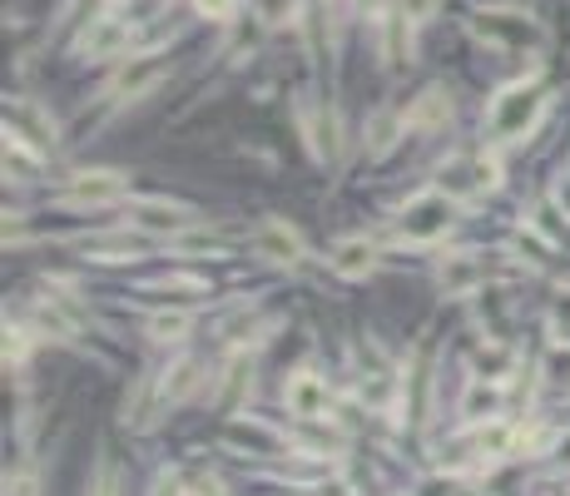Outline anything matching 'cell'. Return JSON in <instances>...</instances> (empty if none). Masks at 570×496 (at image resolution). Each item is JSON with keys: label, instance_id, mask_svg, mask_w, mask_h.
<instances>
[{"label": "cell", "instance_id": "24", "mask_svg": "<svg viewBox=\"0 0 570 496\" xmlns=\"http://www.w3.org/2000/svg\"><path fill=\"white\" fill-rule=\"evenodd\" d=\"M5 496H40V482H35V472H21L5 482Z\"/></svg>", "mask_w": 570, "mask_h": 496}, {"label": "cell", "instance_id": "19", "mask_svg": "<svg viewBox=\"0 0 570 496\" xmlns=\"http://www.w3.org/2000/svg\"><path fill=\"white\" fill-rule=\"evenodd\" d=\"M189 314H154L150 318V338L154 343H183V333H189Z\"/></svg>", "mask_w": 570, "mask_h": 496}, {"label": "cell", "instance_id": "8", "mask_svg": "<svg viewBox=\"0 0 570 496\" xmlns=\"http://www.w3.org/2000/svg\"><path fill=\"white\" fill-rule=\"evenodd\" d=\"M248 248H253L259 259H269V263H288V269L302 259V238L293 234L288 224H278V219H269V224H259V228H253Z\"/></svg>", "mask_w": 570, "mask_h": 496}, {"label": "cell", "instance_id": "12", "mask_svg": "<svg viewBox=\"0 0 570 496\" xmlns=\"http://www.w3.org/2000/svg\"><path fill=\"white\" fill-rule=\"evenodd\" d=\"M302 134H308V150H312V160H337V115L333 109H318V105H308L302 109Z\"/></svg>", "mask_w": 570, "mask_h": 496}, {"label": "cell", "instance_id": "20", "mask_svg": "<svg viewBox=\"0 0 570 496\" xmlns=\"http://www.w3.org/2000/svg\"><path fill=\"white\" fill-rule=\"evenodd\" d=\"M194 373H199V363H189V357H183V363H179V367H174V373H169V382H164V402H179L183 392L194 388V382H199Z\"/></svg>", "mask_w": 570, "mask_h": 496}, {"label": "cell", "instance_id": "4", "mask_svg": "<svg viewBox=\"0 0 570 496\" xmlns=\"http://www.w3.org/2000/svg\"><path fill=\"white\" fill-rule=\"evenodd\" d=\"M130 224L150 228V234H164V238H179L183 228L194 224V209L164 204V199H134V204H130Z\"/></svg>", "mask_w": 570, "mask_h": 496}, {"label": "cell", "instance_id": "22", "mask_svg": "<svg viewBox=\"0 0 570 496\" xmlns=\"http://www.w3.org/2000/svg\"><path fill=\"white\" fill-rule=\"evenodd\" d=\"M392 134H397V119H392V115H377V125H372V150L382 154V150L392 144Z\"/></svg>", "mask_w": 570, "mask_h": 496}, {"label": "cell", "instance_id": "14", "mask_svg": "<svg viewBox=\"0 0 570 496\" xmlns=\"http://www.w3.org/2000/svg\"><path fill=\"white\" fill-rule=\"evenodd\" d=\"M5 130L31 140V144H45V140H55V119H45L31 99H21V105H11V115H5Z\"/></svg>", "mask_w": 570, "mask_h": 496}, {"label": "cell", "instance_id": "2", "mask_svg": "<svg viewBox=\"0 0 570 496\" xmlns=\"http://www.w3.org/2000/svg\"><path fill=\"white\" fill-rule=\"evenodd\" d=\"M452 224H456V199L441 194V189H427V194H417L402 209L397 238L402 244H437V238L452 234Z\"/></svg>", "mask_w": 570, "mask_h": 496}, {"label": "cell", "instance_id": "6", "mask_svg": "<svg viewBox=\"0 0 570 496\" xmlns=\"http://www.w3.org/2000/svg\"><path fill=\"white\" fill-rule=\"evenodd\" d=\"M164 75H169V60H164V55H134L130 66L109 80V95L115 99H140V95H150Z\"/></svg>", "mask_w": 570, "mask_h": 496}, {"label": "cell", "instance_id": "15", "mask_svg": "<svg viewBox=\"0 0 570 496\" xmlns=\"http://www.w3.org/2000/svg\"><path fill=\"white\" fill-rule=\"evenodd\" d=\"M382 60H388L392 70L407 66V60H412V25L402 21L397 11L382 15Z\"/></svg>", "mask_w": 570, "mask_h": 496}, {"label": "cell", "instance_id": "28", "mask_svg": "<svg viewBox=\"0 0 570 496\" xmlns=\"http://www.w3.org/2000/svg\"><path fill=\"white\" fill-rule=\"evenodd\" d=\"M556 204L566 209V219H570V169L560 174V184H556Z\"/></svg>", "mask_w": 570, "mask_h": 496}, {"label": "cell", "instance_id": "10", "mask_svg": "<svg viewBox=\"0 0 570 496\" xmlns=\"http://www.w3.org/2000/svg\"><path fill=\"white\" fill-rule=\"evenodd\" d=\"M130 179L119 169H90V174H75V184L66 189L70 204H109V199H124Z\"/></svg>", "mask_w": 570, "mask_h": 496}, {"label": "cell", "instance_id": "3", "mask_svg": "<svg viewBox=\"0 0 570 496\" xmlns=\"http://www.w3.org/2000/svg\"><path fill=\"white\" fill-rule=\"evenodd\" d=\"M476 35L486 45H501V50H541L546 45V31L526 11H482L476 15Z\"/></svg>", "mask_w": 570, "mask_h": 496}, {"label": "cell", "instance_id": "18", "mask_svg": "<svg viewBox=\"0 0 570 496\" xmlns=\"http://www.w3.org/2000/svg\"><path fill=\"white\" fill-rule=\"evenodd\" d=\"M511 347H501V343H486L482 353H476V378H486V382H501L506 373H511Z\"/></svg>", "mask_w": 570, "mask_h": 496}, {"label": "cell", "instance_id": "23", "mask_svg": "<svg viewBox=\"0 0 570 496\" xmlns=\"http://www.w3.org/2000/svg\"><path fill=\"white\" fill-rule=\"evenodd\" d=\"M194 11L209 15V21H228V15H234V0H194Z\"/></svg>", "mask_w": 570, "mask_h": 496}, {"label": "cell", "instance_id": "29", "mask_svg": "<svg viewBox=\"0 0 570 496\" xmlns=\"http://www.w3.org/2000/svg\"><path fill=\"white\" fill-rule=\"evenodd\" d=\"M556 462H566V467H570V432H566V437H560V442H556Z\"/></svg>", "mask_w": 570, "mask_h": 496}, {"label": "cell", "instance_id": "17", "mask_svg": "<svg viewBox=\"0 0 570 496\" xmlns=\"http://www.w3.org/2000/svg\"><path fill=\"white\" fill-rule=\"evenodd\" d=\"M511 447H516V432L506 427V422H482V427H476V437H472V452L486 457V462L506 457Z\"/></svg>", "mask_w": 570, "mask_h": 496}, {"label": "cell", "instance_id": "11", "mask_svg": "<svg viewBox=\"0 0 570 496\" xmlns=\"http://www.w3.org/2000/svg\"><path fill=\"white\" fill-rule=\"evenodd\" d=\"M224 442L238 447V452H253V457H273L283 452V437L273 427H263V422H248V417H234L224 427Z\"/></svg>", "mask_w": 570, "mask_h": 496}, {"label": "cell", "instance_id": "9", "mask_svg": "<svg viewBox=\"0 0 570 496\" xmlns=\"http://www.w3.org/2000/svg\"><path fill=\"white\" fill-rule=\"evenodd\" d=\"M437 283L447 298H466V293H476L486 283V263L476 253H447L437 269Z\"/></svg>", "mask_w": 570, "mask_h": 496}, {"label": "cell", "instance_id": "13", "mask_svg": "<svg viewBox=\"0 0 570 496\" xmlns=\"http://www.w3.org/2000/svg\"><path fill=\"white\" fill-rule=\"evenodd\" d=\"M328 263H333L337 279H367V273L377 269V244L372 238H343Z\"/></svg>", "mask_w": 570, "mask_h": 496}, {"label": "cell", "instance_id": "16", "mask_svg": "<svg viewBox=\"0 0 570 496\" xmlns=\"http://www.w3.org/2000/svg\"><path fill=\"white\" fill-rule=\"evenodd\" d=\"M496 408H501V388L486 382V378H476L472 388H466V398H462V417L466 422H491Z\"/></svg>", "mask_w": 570, "mask_h": 496}, {"label": "cell", "instance_id": "25", "mask_svg": "<svg viewBox=\"0 0 570 496\" xmlns=\"http://www.w3.org/2000/svg\"><path fill=\"white\" fill-rule=\"evenodd\" d=\"M25 357V333L21 328H5V363H21Z\"/></svg>", "mask_w": 570, "mask_h": 496}, {"label": "cell", "instance_id": "7", "mask_svg": "<svg viewBox=\"0 0 570 496\" xmlns=\"http://www.w3.org/2000/svg\"><path fill=\"white\" fill-rule=\"evenodd\" d=\"M124 50H130V21H119V15H99L80 35V55H90V60H115Z\"/></svg>", "mask_w": 570, "mask_h": 496}, {"label": "cell", "instance_id": "1", "mask_svg": "<svg viewBox=\"0 0 570 496\" xmlns=\"http://www.w3.org/2000/svg\"><path fill=\"white\" fill-rule=\"evenodd\" d=\"M541 115H546V90L541 85H506L501 95L491 99V115H486V130L496 134L501 144H516L526 140L531 130L541 125Z\"/></svg>", "mask_w": 570, "mask_h": 496}, {"label": "cell", "instance_id": "5", "mask_svg": "<svg viewBox=\"0 0 570 496\" xmlns=\"http://www.w3.org/2000/svg\"><path fill=\"white\" fill-rule=\"evenodd\" d=\"M283 402H288L293 417L302 422H318L328 408H333V388H328L318 373H293L288 388H283Z\"/></svg>", "mask_w": 570, "mask_h": 496}, {"label": "cell", "instance_id": "27", "mask_svg": "<svg viewBox=\"0 0 570 496\" xmlns=\"http://www.w3.org/2000/svg\"><path fill=\"white\" fill-rule=\"evenodd\" d=\"M189 496H224V486H218L214 476H199V482L189 486Z\"/></svg>", "mask_w": 570, "mask_h": 496}, {"label": "cell", "instance_id": "21", "mask_svg": "<svg viewBox=\"0 0 570 496\" xmlns=\"http://www.w3.org/2000/svg\"><path fill=\"white\" fill-rule=\"evenodd\" d=\"M392 11H397L407 25H421V21H431V11H437V0H392Z\"/></svg>", "mask_w": 570, "mask_h": 496}, {"label": "cell", "instance_id": "26", "mask_svg": "<svg viewBox=\"0 0 570 496\" xmlns=\"http://www.w3.org/2000/svg\"><path fill=\"white\" fill-rule=\"evenodd\" d=\"M90 496H119V476L105 467V472H99V482H95V492H90Z\"/></svg>", "mask_w": 570, "mask_h": 496}]
</instances>
